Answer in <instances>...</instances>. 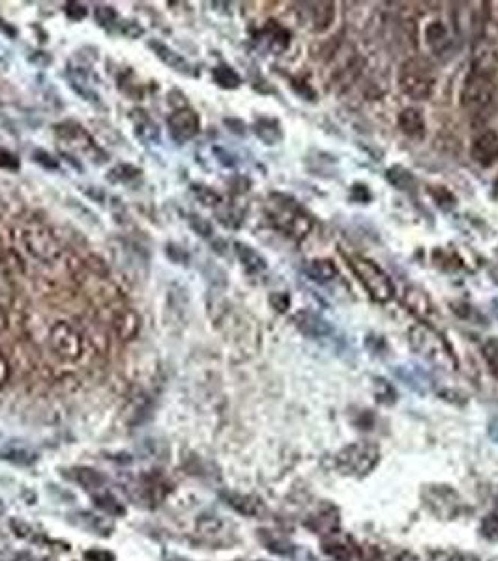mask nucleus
Returning <instances> with one entry per match:
<instances>
[{
    "label": "nucleus",
    "mask_w": 498,
    "mask_h": 561,
    "mask_svg": "<svg viewBox=\"0 0 498 561\" xmlns=\"http://www.w3.org/2000/svg\"><path fill=\"white\" fill-rule=\"evenodd\" d=\"M130 118H132L133 122V129H135L137 139L143 140L145 145H158L159 127L158 124L146 114V111H143V109H135V111H132V114H130Z\"/></svg>",
    "instance_id": "12"
},
{
    "label": "nucleus",
    "mask_w": 498,
    "mask_h": 561,
    "mask_svg": "<svg viewBox=\"0 0 498 561\" xmlns=\"http://www.w3.org/2000/svg\"><path fill=\"white\" fill-rule=\"evenodd\" d=\"M94 504H96V507H100L101 511L105 513V515H111V517H124V515H126L124 505L120 504L118 499L114 498V496H111L109 492L96 494Z\"/></svg>",
    "instance_id": "24"
},
{
    "label": "nucleus",
    "mask_w": 498,
    "mask_h": 561,
    "mask_svg": "<svg viewBox=\"0 0 498 561\" xmlns=\"http://www.w3.org/2000/svg\"><path fill=\"white\" fill-rule=\"evenodd\" d=\"M324 552L330 555H334L337 561H350V552H348L347 546H343V544H330V542H324Z\"/></svg>",
    "instance_id": "33"
},
{
    "label": "nucleus",
    "mask_w": 498,
    "mask_h": 561,
    "mask_svg": "<svg viewBox=\"0 0 498 561\" xmlns=\"http://www.w3.org/2000/svg\"><path fill=\"white\" fill-rule=\"evenodd\" d=\"M6 315H4V313H2V309H0V331H2V329L6 328Z\"/></svg>",
    "instance_id": "44"
},
{
    "label": "nucleus",
    "mask_w": 498,
    "mask_h": 561,
    "mask_svg": "<svg viewBox=\"0 0 498 561\" xmlns=\"http://www.w3.org/2000/svg\"><path fill=\"white\" fill-rule=\"evenodd\" d=\"M497 509H498V498H497Z\"/></svg>",
    "instance_id": "46"
},
{
    "label": "nucleus",
    "mask_w": 498,
    "mask_h": 561,
    "mask_svg": "<svg viewBox=\"0 0 498 561\" xmlns=\"http://www.w3.org/2000/svg\"><path fill=\"white\" fill-rule=\"evenodd\" d=\"M87 13H89V10L82 6V4H79V2H70V4H66V15H68L70 19L82 21L87 17Z\"/></svg>",
    "instance_id": "36"
},
{
    "label": "nucleus",
    "mask_w": 498,
    "mask_h": 561,
    "mask_svg": "<svg viewBox=\"0 0 498 561\" xmlns=\"http://www.w3.org/2000/svg\"><path fill=\"white\" fill-rule=\"evenodd\" d=\"M491 53H486V58L478 55V60L474 62L472 71L468 73L467 81L461 90V105L470 114L486 113L491 107L495 100V71L497 62L491 60Z\"/></svg>",
    "instance_id": "1"
},
{
    "label": "nucleus",
    "mask_w": 498,
    "mask_h": 561,
    "mask_svg": "<svg viewBox=\"0 0 498 561\" xmlns=\"http://www.w3.org/2000/svg\"><path fill=\"white\" fill-rule=\"evenodd\" d=\"M399 86L412 100H429L435 90L433 70L422 58H410L399 71Z\"/></svg>",
    "instance_id": "2"
},
{
    "label": "nucleus",
    "mask_w": 498,
    "mask_h": 561,
    "mask_svg": "<svg viewBox=\"0 0 498 561\" xmlns=\"http://www.w3.org/2000/svg\"><path fill=\"white\" fill-rule=\"evenodd\" d=\"M221 528H223V522L215 517H202L197 520V530L201 531L202 535H215L220 533Z\"/></svg>",
    "instance_id": "30"
},
{
    "label": "nucleus",
    "mask_w": 498,
    "mask_h": 561,
    "mask_svg": "<svg viewBox=\"0 0 498 561\" xmlns=\"http://www.w3.org/2000/svg\"><path fill=\"white\" fill-rule=\"evenodd\" d=\"M57 133L62 137L66 142H70L73 148H82V150H89V148H94L92 145V139L90 135L85 129H82L79 124H73V122H68V124H60L57 126Z\"/></svg>",
    "instance_id": "15"
},
{
    "label": "nucleus",
    "mask_w": 498,
    "mask_h": 561,
    "mask_svg": "<svg viewBox=\"0 0 498 561\" xmlns=\"http://www.w3.org/2000/svg\"><path fill=\"white\" fill-rule=\"evenodd\" d=\"M201 127V120H199V114L190 107L184 109H175L167 118V129L169 135L172 137L175 142L184 145L195 137Z\"/></svg>",
    "instance_id": "8"
},
{
    "label": "nucleus",
    "mask_w": 498,
    "mask_h": 561,
    "mask_svg": "<svg viewBox=\"0 0 498 561\" xmlns=\"http://www.w3.org/2000/svg\"><path fill=\"white\" fill-rule=\"evenodd\" d=\"M2 509H4V505H2V499H0V513H2Z\"/></svg>",
    "instance_id": "45"
},
{
    "label": "nucleus",
    "mask_w": 498,
    "mask_h": 561,
    "mask_svg": "<svg viewBox=\"0 0 498 561\" xmlns=\"http://www.w3.org/2000/svg\"><path fill=\"white\" fill-rule=\"evenodd\" d=\"M472 158L481 165H491L498 159V135L495 131H486L474 140Z\"/></svg>",
    "instance_id": "13"
},
{
    "label": "nucleus",
    "mask_w": 498,
    "mask_h": 561,
    "mask_svg": "<svg viewBox=\"0 0 498 561\" xmlns=\"http://www.w3.org/2000/svg\"><path fill=\"white\" fill-rule=\"evenodd\" d=\"M87 561H114V555L109 550H89L85 552Z\"/></svg>",
    "instance_id": "39"
},
{
    "label": "nucleus",
    "mask_w": 498,
    "mask_h": 561,
    "mask_svg": "<svg viewBox=\"0 0 498 561\" xmlns=\"http://www.w3.org/2000/svg\"><path fill=\"white\" fill-rule=\"evenodd\" d=\"M114 331L122 337V339H132L139 331V318L132 311H124L122 315L116 316L114 322Z\"/></svg>",
    "instance_id": "22"
},
{
    "label": "nucleus",
    "mask_w": 498,
    "mask_h": 561,
    "mask_svg": "<svg viewBox=\"0 0 498 561\" xmlns=\"http://www.w3.org/2000/svg\"><path fill=\"white\" fill-rule=\"evenodd\" d=\"M296 322L298 326H300V329L302 331H305L308 335H326L330 333V326L326 324V322L322 320V318H319V316H315L313 313H300V315L296 316Z\"/></svg>",
    "instance_id": "21"
},
{
    "label": "nucleus",
    "mask_w": 498,
    "mask_h": 561,
    "mask_svg": "<svg viewBox=\"0 0 498 561\" xmlns=\"http://www.w3.org/2000/svg\"><path fill=\"white\" fill-rule=\"evenodd\" d=\"M223 499H225V504L233 507L234 511H238L240 515H246V517H259L260 513L265 511L260 499L253 498V496H246V494L225 492Z\"/></svg>",
    "instance_id": "14"
},
{
    "label": "nucleus",
    "mask_w": 498,
    "mask_h": 561,
    "mask_svg": "<svg viewBox=\"0 0 498 561\" xmlns=\"http://www.w3.org/2000/svg\"><path fill=\"white\" fill-rule=\"evenodd\" d=\"M410 342H412V348L418 353H422L425 360L433 361L435 365L448 369V371L455 369L454 353L450 352V348L446 347V342L442 341L441 335H436L427 326H416L412 329L410 331Z\"/></svg>",
    "instance_id": "5"
},
{
    "label": "nucleus",
    "mask_w": 498,
    "mask_h": 561,
    "mask_svg": "<svg viewBox=\"0 0 498 561\" xmlns=\"http://www.w3.org/2000/svg\"><path fill=\"white\" fill-rule=\"evenodd\" d=\"M34 159H36V161H38L39 165H44L45 169H58L57 159L51 158L49 154H47V151H44V150L34 151Z\"/></svg>",
    "instance_id": "38"
},
{
    "label": "nucleus",
    "mask_w": 498,
    "mask_h": 561,
    "mask_svg": "<svg viewBox=\"0 0 498 561\" xmlns=\"http://www.w3.org/2000/svg\"><path fill=\"white\" fill-rule=\"evenodd\" d=\"M481 533L491 541H498V515L486 517V520L481 522Z\"/></svg>",
    "instance_id": "32"
},
{
    "label": "nucleus",
    "mask_w": 498,
    "mask_h": 561,
    "mask_svg": "<svg viewBox=\"0 0 498 561\" xmlns=\"http://www.w3.org/2000/svg\"><path fill=\"white\" fill-rule=\"evenodd\" d=\"M379 448L375 443L359 441L339 451V454L335 457V466L345 475L362 477L379 464Z\"/></svg>",
    "instance_id": "3"
},
{
    "label": "nucleus",
    "mask_w": 498,
    "mask_h": 561,
    "mask_svg": "<svg viewBox=\"0 0 498 561\" xmlns=\"http://www.w3.org/2000/svg\"><path fill=\"white\" fill-rule=\"evenodd\" d=\"M26 249L39 260L51 262L60 255V246L57 238L47 228H32L25 232Z\"/></svg>",
    "instance_id": "9"
},
{
    "label": "nucleus",
    "mask_w": 498,
    "mask_h": 561,
    "mask_svg": "<svg viewBox=\"0 0 498 561\" xmlns=\"http://www.w3.org/2000/svg\"><path fill=\"white\" fill-rule=\"evenodd\" d=\"M49 344L58 358L66 361H73L81 358L82 337L70 322H58L53 326L49 333Z\"/></svg>",
    "instance_id": "6"
},
{
    "label": "nucleus",
    "mask_w": 498,
    "mask_h": 561,
    "mask_svg": "<svg viewBox=\"0 0 498 561\" xmlns=\"http://www.w3.org/2000/svg\"><path fill=\"white\" fill-rule=\"evenodd\" d=\"M212 77H214V81L220 84V86H223V89H238L240 82H242V79H240V75L236 73V71L233 70V68H229V66H217V68H214V71H212Z\"/></svg>",
    "instance_id": "25"
},
{
    "label": "nucleus",
    "mask_w": 498,
    "mask_h": 561,
    "mask_svg": "<svg viewBox=\"0 0 498 561\" xmlns=\"http://www.w3.org/2000/svg\"><path fill=\"white\" fill-rule=\"evenodd\" d=\"M148 47L154 50V55H156V57H158L159 60L165 64V66H169L170 70L178 71V73H182V75H188V77L195 75L193 66H191V64L182 57V55H178L177 50H172L169 45H165L163 42L150 39V42H148Z\"/></svg>",
    "instance_id": "11"
},
{
    "label": "nucleus",
    "mask_w": 498,
    "mask_h": 561,
    "mask_svg": "<svg viewBox=\"0 0 498 561\" xmlns=\"http://www.w3.org/2000/svg\"><path fill=\"white\" fill-rule=\"evenodd\" d=\"M255 133L259 135L260 139L265 140L266 145H276L279 139H281V129H279V124L272 118H260L257 124H255Z\"/></svg>",
    "instance_id": "23"
},
{
    "label": "nucleus",
    "mask_w": 498,
    "mask_h": 561,
    "mask_svg": "<svg viewBox=\"0 0 498 561\" xmlns=\"http://www.w3.org/2000/svg\"><path fill=\"white\" fill-rule=\"evenodd\" d=\"M309 273L317 281H330L335 275V268L330 264L328 260H315L311 264V268H309Z\"/></svg>",
    "instance_id": "27"
},
{
    "label": "nucleus",
    "mask_w": 498,
    "mask_h": 561,
    "mask_svg": "<svg viewBox=\"0 0 498 561\" xmlns=\"http://www.w3.org/2000/svg\"><path fill=\"white\" fill-rule=\"evenodd\" d=\"M236 255H238L240 262L244 264V268H246L247 271H263L266 268V262L265 259L260 257L259 252L255 251L253 247L246 246V243H236Z\"/></svg>",
    "instance_id": "19"
},
{
    "label": "nucleus",
    "mask_w": 498,
    "mask_h": 561,
    "mask_svg": "<svg viewBox=\"0 0 498 561\" xmlns=\"http://www.w3.org/2000/svg\"><path fill=\"white\" fill-rule=\"evenodd\" d=\"M10 374H12V367H10V361L4 356V352L0 350V385H4L10 380Z\"/></svg>",
    "instance_id": "40"
},
{
    "label": "nucleus",
    "mask_w": 498,
    "mask_h": 561,
    "mask_svg": "<svg viewBox=\"0 0 498 561\" xmlns=\"http://www.w3.org/2000/svg\"><path fill=\"white\" fill-rule=\"evenodd\" d=\"M425 39H427L429 47L436 53H444V50L450 49L452 45V39L448 36V30L444 28V25H441L438 21L431 23L425 30Z\"/></svg>",
    "instance_id": "18"
},
{
    "label": "nucleus",
    "mask_w": 498,
    "mask_h": 561,
    "mask_svg": "<svg viewBox=\"0 0 498 561\" xmlns=\"http://www.w3.org/2000/svg\"><path fill=\"white\" fill-rule=\"evenodd\" d=\"M364 561H388V558L382 554V550H379V546H366Z\"/></svg>",
    "instance_id": "41"
},
{
    "label": "nucleus",
    "mask_w": 498,
    "mask_h": 561,
    "mask_svg": "<svg viewBox=\"0 0 498 561\" xmlns=\"http://www.w3.org/2000/svg\"><path fill=\"white\" fill-rule=\"evenodd\" d=\"M263 542H265L266 549L270 550V552H274V554L287 555V554H290V550H292L290 542H287L285 539H279V537L263 535Z\"/></svg>",
    "instance_id": "29"
},
{
    "label": "nucleus",
    "mask_w": 498,
    "mask_h": 561,
    "mask_svg": "<svg viewBox=\"0 0 498 561\" xmlns=\"http://www.w3.org/2000/svg\"><path fill=\"white\" fill-rule=\"evenodd\" d=\"M191 227L195 228L197 234H201V236H204V238H208L210 234H212V227H210L208 221H204L202 217H199V215H191Z\"/></svg>",
    "instance_id": "37"
},
{
    "label": "nucleus",
    "mask_w": 498,
    "mask_h": 561,
    "mask_svg": "<svg viewBox=\"0 0 498 561\" xmlns=\"http://www.w3.org/2000/svg\"><path fill=\"white\" fill-rule=\"evenodd\" d=\"M70 477L75 483L87 488V490L94 492V490H103V486L107 483L105 475H101L100 472H96L94 468H87V466H77L71 470Z\"/></svg>",
    "instance_id": "16"
},
{
    "label": "nucleus",
    "mask_w": 498,
    "mask_h": 561,
    "mask_svg": "<svg viewBox=\"0 0 498 561\" xmlns=\"http://www.w3.org/2000/svg\"><path fill=\"white\" fill-rule=\"evenodd\" d=\"M270 302L274 303V307L278 311H285L287 309V305H289V297L283 296V294H274V296L270 297Z\"/></svg>",
    "instance_id": "42"
},
{
    "label": "nucleus",
    "mask_w": 498,
    "mask_h": 561,
    "mask_svg": "<svg viewBox=\"0 0 498 561\" xmlns=\"http://www.w3.org/2000/svg\"><path fill=\"white\" fill-rule=\"evenodd\" d=\"M77 520L81 526H85L87 530H92L100 535H109L113 531V522L107 517H98L94 513H79Z\"/></svg>",
    "instance_id": "20"
},
{
    "label": "nucleus",
    "mask_w": 498,
    "mask_h": 561,
    "mask_svg": "<svg viewBox=\"0 0 498 561\" xmlns=\"http://www.w3.org/2000/svg\"><path fill=\"white\" fill-rule=\"evenodd\" d=\"M399 127L403 129L409 137H422L425 131V120L418 109H404L399 116Z\"/></svg>",
    "instance_id": "17"
},
{
    "label": "nucleus",
    "mask_w": 498,
    "mask_h": 561,
    "mask_svg": "<svg viewBox=\"0 0 498 561\" xmlns=\"http://www.w3.org/2000/svg\"><path fill=\"white\" fill-rule=\"evenodd\" d=\"M446 561H479L476 555L472 554H454V555H444Z\"/></svg>",
    "instance_id": "43"
},
{
    "label": "nucleus",
    "mask_w": 498,
    "mask_h": 561,
    "mask_svg": "<svg viewBox=\"0 0 498 561\" xmlns=\"http://www.w3.org/2000/svg\"><path fill=\"white\" fill-rule=\"evenodd\" d=\"M483 353H486V360L491 367L492 374L498 378V341L497 339H491V341L486 342L483 347Z\"/></svg>",
    "instance_id": "31"
},
{
    "label": "nucleus",
    "mask_w": 498,
    "mask_h": 561,
    "mask_svg": "<svg viewBox=\"0 0 498 561\" xmlns=\"http://www.w3.org/2000/svg\"><path fill=\"white\" fill-rule=\"evenodd\" d=\"M348 262L353 266L354 273L358 275L362 284L366 286L367 292L373 296V300H377L380 303L390 302L391 297H393V284H391L390 277L380 270L379 266L375 264L373 260L359 257V255L348 257Z\"/></svg>",
    "instance_id": "4"
},
{
    "label": "nucleus",
    "mask_w": 498,
    "mask_h": 561,
    "mask_svg": "<svg viewBox=\"0 0 498 561\" xmlns=\"http://www.w3.org/2000/svg\"><path fill=\"white\" fill-rule=\"evenodd\" d=\"M423 499L436 517L455 518L461 509V499L457 492L450 486H427L423 490Z\"/></svg>",
    "instance_id": "7"
},
{
    "label": "nucleus",
    "mask_w": 498,
    "mask_h": 561,
    "mask_svg": "<svg viewBox=\"0 0 498 561\" xmlns=\"http://www.w3.org/2000/svg\"><path fill=\"white\" fill-rule=\"evenodd\" d=\"M19 159L15 154L8 150H0V167L2 169H8V171H17L19 169Z\"/></svg>",
    "instance_id": "35"
},
{
    "label": "nucleus",
    "mask_w": 498,
    "mask_h": 561,
    "mask_svg": "<svg viewBox=\"0 0 498 561\" xmlns=\"http://www.w3.org/2000/svg\"><path fill=\"white\" fill-rule=\"evenodd\" d=\"M116 28H118L120 34H124L127 38H139L143 34V26H139L135 21H122V23H116Z\"/></svg>",
    "instance_id": "34"
},
{
    "label": "nucleus",
    "mask_w": 498,
    "mask_h": 561,
    "mask_svg": "<svg viewBox=\"0 0 498 561\" xmlns=\"http://www.w3.org/2000/svg\"><path fill=\"white\" fill-rule=\"evenodd\" d=\"M141 176V171L137 169V167H133V165H116V167H113L111 171H109L107 178L111 180L113 183H127L132 182L133 178Z\"/></svg>",
    "instance_id": "26"
},
{
    "label": "nucleus",
    "mask_w": 498,
    "mask_h": 561,
    "mask_svg": "<svg viewBox=\"0 0 498 561\" xmlns=\"http://www.w3.org/2000/svg\"><path fill=\"white\" fill-rule=\"evenodd\" d=\"M272 219L276 221L279 227L292 234H305V230L309 228V221L305 219V215L296 212V208L290 206V204L276 202V210L272 214Z\"/></svg>",
    "instance_id": "10"
},
{
    "label": "nucleus",
    "mask_w": 498,
    "mask_h": 561,
    "mask_svg": "<svg viewBox=\"0 0 498 561\" xmlns=\"http://www.w3.org/2000/svg\"><path fill=\"white\" fill-rule=\"evenodd\" d=\"M94 17L96 21H98L101 26H105V28H111V26L118 23V15H116V12H114L111 6H101V4L100 6H96Z\"/></svg>",
    "instance_id": "28"
}]
</instances>
